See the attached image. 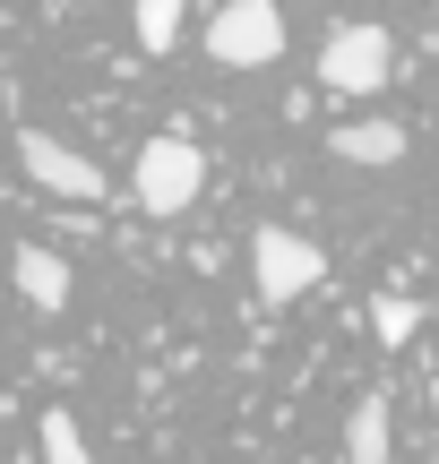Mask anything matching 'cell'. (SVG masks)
I'll list each match as a JSON object with an SVG mask.
<instances>
[{"mask_svg": "<svg viewBox=\"0 0 439 464\" xmlns=\"http://www.w3.org/2000/svg\"><path fill=\"white\" fill-rule=\"evenodd\" d=\"M207 61L216 69H268L285 61V9L276 0H224L207 17Z\"/></svg>", "mask_w": 439, "mask_h": 464, "instance_id": "obj_1", "label": "cell"}, {"mask_svg": "<svg viewBox=\"0 0 439 464\" xmlns=\"http://www.w3.org/2000/svg\"><path fill=\"white\" fill-rule=\"evenodd\" d=\"M130 189H138L147 216H181V207L207 189V155L190 147V138H147L138 164H130Z\"/></svg>", "mask_w": 439, "mask_h": 464, "instance_id": "obj_2", "label": "cell"}, {"mask_svg": "<svg viewBox=\"0 0 439 464\" xmlns=\"http://www.w3.org/2000/svg\"><path fill=\"white\" fill-rule=\"evenodd\" d=\"M396 78V44H388V26H337L319 44V86H337V95H379V86Z\"/></svg>", "mask_w": 439, "mask_h": 464, "instance_id": "obj_3", "label": "cell"}, {"mask_svg": "<svg viewBox=\"0 0 439 464\" xmlns=\"http://www.w3.org/2000/svg\"><path fill=\"white\" fill-rule=\"evenodd\" d=\"M250 276H259V301H302L310 284L327 276V258H319V241H302V232H285V224H259L250 232Z\"/></svg>", "mask_w": 439, "mask_h": 464, "instance_id": "obj_4", "label": "cell"}, {"mask_svg": "<svg viewBox=\"0 0 439 464\" xmlns=\"http://www.w3.org/2000/svg\"><path fill=\"white\" fill-rule=\"evenodd\" d=\"M17 164H26V181L44 189V198H69V207H95L103 189H112L78 147H61V138H44V130H17Z\"/></svg>", "mask_w": 439, "mask_h": 464, "instance_id": "obj_5", "label": "cell"}, {"mask_svg": "<svg viewBox=\"0 0 439 464\" xmlns=\"http://www.w3.org/2000/svg\"><path fill=\"white\" fill-rule=\"evenodd\" d=\"M327 155H337V164H405V130H396V121H345L337 138H327Z\"/></svg>", "mask_w": 439, "mask_h": 464, "instance_id": "obj_6", "label": "cell"}, {"mask_svg": "<svg viewBox=\"0 0 439 464\" xmlns=\"http://www.w3.org/2000/svg\"><path fill=\"white\" fill-rule=\"evenodd\" d=\"M345 464H388V396H362L345 413Z\"/></svg>", "mask_w": 439, "mask_h": 464, "instance_id": "obj_7", "label": "cell"}, {"mask_svg": "<svg viewBox=\"0 0 439 464\" xmlns=\"http://www.w3.org/2000/svg\"><path fill=\"white\" fill-rule=\"evenodd\" d=\"M17 293H26L34 301V310H61V301H69V266L61 258H52V249H17Z\"/></svg>", "mask_w": 439, "mask_h": 464, "instance_id": "obj_8", "label": "cell"}, {"mask_svg": "<svg viewBox=\"0 0 439 464\" xmlns=\"http://www.w3.org/2000/svg\"><path fill=\"white\" fill-rule=\"evenodd\" d=\"M44 464H95V456H86V430H78V413H61V404L44 413Z\"/></svg>", "mask_w": 439, "mask_h": 464, "instance_id": "obj_9", "label": "cell"}, {"mask_svg": "<svg viewBox=\"0 0 439 464\" xmlns=\"http://www.w3.org/2000/svg\"><path fill=\"white\" fill-rule=\"evenodd\" d=\"M181 9H190V0H138V44L172 52V44H181Z\"/></svg>", "mask_w": 439, "mask_h": 464, "instance_id": "obj_10", "label": "cell"}, {"mask_svg": "<svg viewBox=\"0 0 439 464\" xmlns=\"http://www.w3.org/2000/svg\"><path fill=\"white\" fill-rule=\"evenodd\" d=\"M414 327H423V301H371V335L379 344H414Z\"/></svg>", "mask_w": 439, "mask_h": 464, "instance_id": "obj_11", "label": "cell"}, {"mask_svg": "<svg viewBox=\"0 0 439 464\" xmlns=\"http://www.w3.org/2000/svg\"><path fill=\"white\" fill-rule=\"evenodd\" d=\"M431 413H439V387H431Z\"/></svg>", "mask_w": 439, "mask_h": 464, "instance_id": "obj_12", "label": "cell"}]
</instances>
